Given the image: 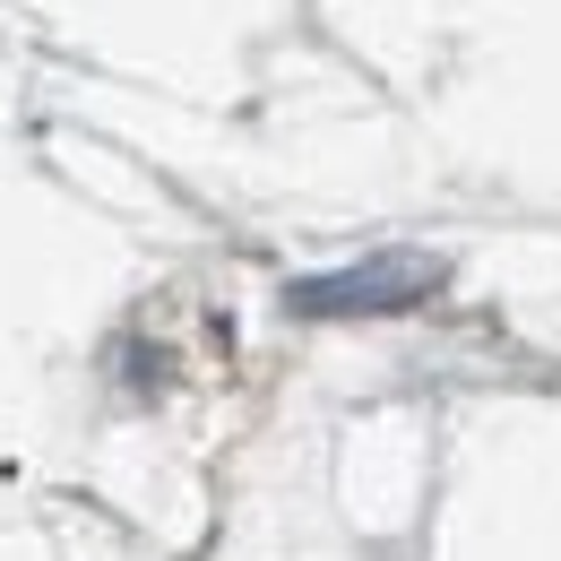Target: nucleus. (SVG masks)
Wrapping results in <instances>:
<instances>
[{"label":"nucleus","instance_id":"nucleus-1","mask_svg":"<svg viewBox=\"0 0 561 561\" xmlns=\"http://www.w3.org/2000/svg\"><path fill=\"white\" fill-rule=\"evenodd\" d=\"M440 285L432 260H363V268H337V277H302L285 302L302 320H329V311H407Z\"/></svg>","mask_w":561,"mask_h":561}]
</instances>
